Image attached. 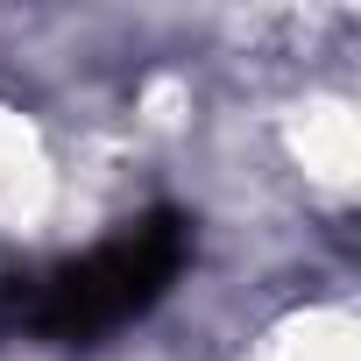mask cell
<instances>
[{
    "label": "cell",
    "instance_id": "1",
    "mask_svg": "<svg viewBox=\"0 0 361 361\" xmlns=\"http://www.w3.org/2000/svg\"><path fill=\"white\" fill-rule=\"evenodd\" d=\"M185 255H192V220L177 206H156L71 262L8 276L0 283V326L43 347H99L177 283Z\"/></svg>",
    "mask_w": 361,
    "mask_h": 361
}]
</instances>
